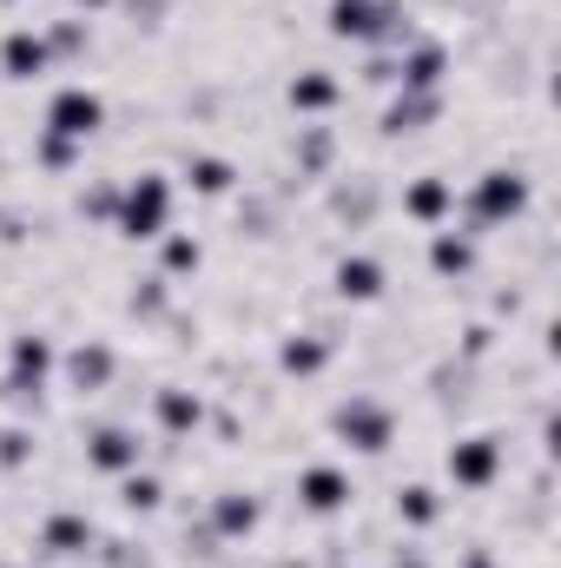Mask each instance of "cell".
<instances>
[{
	"instance_id": "6da1fadb",
	"label": "cell",
	"mask_w": 561,
	"mask_h": 568,
	"mask_svg": "<svg viewBox=\"0 0 561 568\" xmlns=\"http://www.w3.org/2000/svg\"><path fill=\"white\" fill-rule=\"evenodd\" d=\"M536 212V172L529 165H482L469 192H456V225L476 239H496Z\"/></svg>"
},
{
	"instance_id": "7a4b0ae2",
	"label": "cell",
	"mask_w": 561,
	"mask_h": 568,
	"mask_svg": "<svg viewBox=\"0 0 561 568\" xmlns=\"http://www.w3.org/2000/svg\"><path fill=\"white\" fill-rule=\"evenodd\" d=\"M178 219V179L159 172V165H140L120 179V205H113V239L120 245H159Z\"/></svg>"
},
{
	"instance_id": "3957f363",
	"label": "cell",
	"mask_w": 561,
	"mask_h": 568,
	"mask_svg": "<svg viewBox=\"0 0 561 568\" xmlns=\"http://www.w3.org/2000/svg\"><path fill=\"white\" fill-rule=\"evenodd\" d=\"M60 377V344L47 331H13L7 337V357H0V404L20 410V417H40L47 410V390Z\"/></svg>"
},
{
	"instance_id": "277c9868",
	"label": "cell",
	"mask_w": 561,
	"mask_h": 568,
	"mask_svg": "<svg viewBox=\"0 0 561 568\" xmlns=\"http://www.w3.org/2000/svg\"><path fill=\"white\" fill-rule=\"evenodd\" d=\"M330 443L337 449H350V456H370V463H384L397 443H404V417H397V404L390 397H377V390H344L337 404H330Z\"/></svg>"
},
{
	"instance_id": "5b68a950",
	"label": "cell",
	"mask_w": 561,
	"mask_h": 568,
	"mask_svg": "<svg viewBox=\"0 0 561 568\" xmlns=\"http://www.w3.org/2000/svg\"><path fill=\"white\" fill-rule=\"evenodd\" d=\"M442 476H449V489H462V496H489V489L509 476V436H502V429H462V436H449Z\"/></svg>"
},
{
	"instance_id": "8992f818",
	"label": "cell",
	"mask_w": 561,
	"mask_h": 568,
	"mask_svg": "<svg viewBox=\"0 0 561 568\" xmlns=\"http://www.w3.org/2000/svg\"><path fill=\"white\" fill-rule=\"evenodd\" d=\"M364 489H357V476L344 469V463H330V456H317V463H297V476H290V509L297 516H310V523H337V516H350V503H357Z\"/></svg>"
},
{
	"instance_id": "52a82bcc",
	"label": "cell",
	"mask_w": 561,
	"mask_h": 568,
	"mask_svg": "<svg viewBox=\"0 0 561 568\" xmlns=\"http://www.w3.org/2000/svg\"><path fill=\"white\" fill-rule=\"evenodd\" d=\"M40 133H60V140H73V145H93L100 133H106V93L86 87V80L53 87V93L40 100Z\"/></svg>"
},
{
	"instance_id": "ba28073f",
	"label": "cell",
	"mask_w": 561,
	"mask_h": 568,
	"mask_svg": "<svg viewBox=\"0 0 561 568\" xmlns=\"http://www.w3.org/2000/svg\"><path fill=\"white\" fill-rule=\"evenodd\" d=\"M145 456H152V443H145L133 424H120V417L86 424V436H80V463H86L93 476H106V483H120V476L145 469Z\"/></svg>"
},
{
	"instance_id": "9c48e42d",
	"label": "cell",
	"mask_w": 561,
	"mask_h": 568,
	"mask_svg": "<svg viewBox=\"0 0 561 568\" xmlns=\"http://www.w3.org/2000/svg\"><path fill=\"white\" fill-rule=\"evenodd\" d=\"M120 344L113 337H73L67 351H60V377H67V390L80 397V404H93V397H106L113 384H120Z\"/></svg>"
},
{
	"instance_id": "30bf717a",
	"label": "cell",
	"mask_w": 561,
	"mask_h": 568,
	"mask_svg": "<svg viewBox=\"0 0 561 568\" xmlns=\"http://www.w3.org/2000/svg\"><path fill=\"white\" fill-rule=\"evenodd\" d=\"M258 529H265V496H258V489L225 483V489L205 496V523H198L205 542H252Z\"/></svg>"
},
{
	"instance_id": "8fae6325",
	"label": "cell",
	"mask_w": 561,
	"mask_h": 568,
	"mask_svg": "<svg viewBox=\"0 0 561 568\" xmlns=\"http://www.w3.org/2000/svg\"><path fill=\"white\" fill-rule=\"evenodd\" d=\"M33 549H40L47 562H93L100 523H93L80 503H53V509L40 516V529H33Z\"/></svg>"
},
{
	"instance_id": "7c38bea8",
	"label": "cell",
	"mask_w": 561,
	"mask_h": 568,
	"mask_svg": "<svg viewBox=\"0 0 561 568\" xmlns=\"http://www.w3.org/2000/svg\"><path fill=\"white\" fill-rule=\"evenodd\" d=\"M330 297L350 304V311L384 304V297H390V265H384V252H364V245L337 252V258H330Z\"/></svg>"
},
{
	"instance_id": "4fadbf2b",
	"label": "cell",
	"mask_w": 561,
	"mask_h": 568,
	"mask_svg": "<svg viewBox=\"0 0 561 568\" xmlns=\"http://www.w3.org/2000/svg\"><path fill=\"white\" fill-rule=\"evenodd\" d=\"M53 67H60V60H53V40H47L40 20H13V27L0 33V80H7V87H40Z\"/></svg>"
},
{
	"instance_id": "5bb4252c",
	"label": "cell",
	"mask_w": 561,
	"mask_h": 568,
	"mask_svg": "<svg viewBox=\"0 0 561 568\" xmlns=\"http://www.w3.org/2000/svg\"><path fill=\"white\" fill-rule=\"evenodd\" d=\"M449 73H456V53L436 40V33H410L404 47H397V87L404 93H449ZM390 87V93H397Z\"/></svg>"
},
{
	"instance_id": "9a60e30c",
	"label": "cell",
	"mask_w": 561,
	"mask_h": 568,
	"mask_svg": "<svg viewBox=\"0 0 561 568\" xmlns=\"http://www.w3.org/2000/svg\"><path fill=\"white\" fill-rule=\"evenodd\" d=\"M397 212L417 225V232H436V225H456V179L449 172H410L404 192H397Z\"/></svg>"
},
{
	"instance_id": "2e32d148",
	"label": "cell",
	"mask_w": 561,
	"mask_h": 568,
	"mask_svg": "<svg viewBox=\"0 0 561 568\" xmlns=\"http://www.w3.org/2000/svg\"><path fill=\"white\" fill-rule=\"evenodd\" d=\"M422 265H429L436 284H469L482 272V239L462 232V225H436V232L422 239Z\"/></svg>"
},
{
	"instance_id": "e0dca14e",
	"label": "cell",
	"mask_w": 561,
	"mask_h": 568,
	"mask_svg": "<svg viewBox=\"0 0 561 568\" xmlns=\"http://www.w3.org/2000/svg\"><path fill=\"white\" fill-rule=\"evenodd\" d=\"M172 179H178L192 199H212V205H218V199H232V192L245 185V165H238L232 152H218V145H192Z\"/></svg>"
},
{
	"instance_id": "ac0fdd59",
	"label": "cell",
	"mask_w": 561,
	"mask_h": 568,
	"mask_svg": "<svg viewBox=\"0 0 561 568\" xmlns=\"http://www.w3.org/2000/svg\"><path fill=\"white\" fill-rule=\"evenodd\" d=\"M344 100H350V87H344L337 67H297V73L284 80V106L297 113V126H304V120H330Z\"/></svg>"
},
{
	"instance_id": "d6986e66",
	"label": "cell",
	"mask_w": 561,
	"mask_h": 568,
	"mask_svg": "<svg viewBox=\"0 0 561 568\" xmlns=\"http://www.w3.org/2000/svg\"><path fill=\"white\" fill-rule=\"evenodd\" d=\"M205 424H212L205 390H192V384H159V390H152V429H159L165 443H192Z\"/></svg>"
},
{
	"instance_id": "ffe728a7",
	"label": "cell",
	"mask_w": 561,
	"mask_h": 568,
	"mask_svg": "<svg viewBox=\"0 0 561 568\" xmlns=\"http://www.w3.org/2000/svg\"><path fill=\"white\" fill-rule=\"evenodd\" d=\"M284 384H317L330 364H337V337L330 331H284L278 351H272Z\"/></svg>"
},
{
	"instance_id": "44dd1931",
	"label": "cell",
	"mask_w": 561,
	"mask_h": 568,
	"mask_svg": "<svg viewBox=\"0 0 561 568\" xmlns=\"http://www.w3.org/2000/svg\"><path fill=\"white\" fill-rule=\"evenodd\" d=\"M442 113H449V93H390L384 100V113H377V133L384 140H422V133H436L442 126Z\"/></svg>"
},
{
	"instance_id": "7402d4cb",
	"label": "cell",
	"mask_w": 561,
	"mask_h": 568,
	"mask_svg": "<svg viewBox=\"0 0 561 568\" xmlns=\"http://www.w3.org/2000/svg\"><path fill=\"white\" fill-rule=\"evenodd\" d=\"M390 516H397L410 536H429V529L449 516V496H442L429 476H404V483L390 489Z\"/></svg>"
},
{
	"instance_id": "603a6c76",
	"label": "cell",
	"mask_w": 561,
	"mask_h": 568,
	"mask_svg": "<svg viewBox=\"0 0 561 568\" xmlns=\"http://www.w3.org/2000/svg\"><path fill=\"white\" fill-rule=\"evenodd\" d=\"M337 126L330 120H304L297 126V140H290V165H297V179H330V165H337Z\"/></svg>"
},
{
	"instance_id": "cb8c5ba5",
	"label": "cell",
	"mask_w": 561,
	"mask_h": 568,
	"mask_svg": "<svg viewBox=\"0 0 561 568\" xmlns=\"http://www.w3.org/2000/svg\"><path fill=\"white\" fill-rule=\"evenodd\" d=\"M152 252H159V265H152V272H159V278H172V284H185V278H198V272H205V239H198V232H178V225H172Z\"/></svg>"
},
{
	"instance_id": "d4e9b609",
	"label": "cell",
	"mask_w": 561,
	"mask_h": 568,
	"mask_svg": "<svg viewBox=\"0 0 561 568\" xmlns=\"http://www.w3.org/2000/svg\"><path fill=\"white\" fill-rule=\"evenodd\" d=\"M172 297H178V284L159 278V272H140V278H126V317H140V324H159V317H172Z\"/></svg>"
},
{
	"instance_id": "484cf974",
	"label": "cell",
	"mask_w": 561,
	"mask_h": 568,
	"mask_svg": "<svg viewBox=\"0 0 561 568\" xmlns=\"http://www.w3.org/2000/svg\"><path fill=\"white\" fill-rule=\"evenodd\" d=\"M113 489H120V509H126V516H159V509H165V496H172V483H165L152 463L133 469V476H120Z\"/></svg>"
},
{
	"instance_id": "4316f807",
	"label": "cell",
	"mask_w": 561,
	"mask_h": 568,
	"mask_svg": "<svg viewBox=\"0 0 561 568\" xmlns=\"http://www.w3.org/2000/svg\"><path fill=\"white\" fill-rule=\"evenodd\" d=\"M86 165V145H73V140H60V133H40L33 126V172L40 179H73Z\"/></svg>"
},
{
	"instance_id": "83f0119b",
	"label": "cell",
	"mask_w": 561,
	"mask_h": 568,
	"mask_svg": "<svg viewBox=\"0 0 561 568\" xmlns=\"http://www.w3.org/2000/svg\"><path fill=\"white\" fill-rule=\"evenodd\" d=\"M33 456H40V429L33 424H0V476L33 469Z\"/></svg>"
},
{
	"instance_id": "f1b7e54d",
	"label": "cell",
	"mask_w": 561,
	"mask_h": 568,
	"mask_svg": "<svg viewBox=\"0 0 561 568\" xmlns=\"http://www.w3.org/2000/svg\"><path fill=\"white\" fill-rule=\"evenodd\" d=\"M40 27H47V40H53V60H80V53L93 47V20H80V13L40 20Z\"/></svg>"
},
{
	"instance_id": "f546056e",
	"label": "cell",
	"mask_w": 561,
	"mask_h": 568,
	"mask_svg": "<svg viewBox=\"0 0 561 568\" xmlns=\"http://www.w3.org/2000/svg\"><path fill=\"white\" fill-rule=\"evenodd\" d=\"M496 344H502V324H489V317H469V324H462V337H456V364L469 371V364H482Z\"/></svg>"
},
{
	"instance_id": "4dcf8cb0",
	"label": "cell",
	"mask_w": 561,
	"mask_h": 568,
	"mask_svg": "<svg viewBox=\"0 0 561 568\" xmlns=\"http://www.w3.org/2000/svg\"><path fill=\"white\" fill-rule=\"evenodd\" d=\"M113 205H120V179H93V185L80 192V219L100 225V232H113Z\"/></svg>"
},
{
	"instance_id": "1f68e13d",
	"label": "cell",
	"mask_w": 561,
	"mask_h": 568,
	"mask_svg": "<svg viewBox=\"0 0 561 568\" xmlns=\"http://www.w3.org/2000/svg\"><path fill=\"white\" fill-rule=\"evenodd\" d=\"M384 568H436V562H429V549H422V542H397Z\"/></svg>"
},
{
	"instance_id": "d6a6232c",
	"label": "cell",
	"mask_w": 561,
	"mask_h": 568,
	"mask_svg": "<svg viewBox=\"0 0 561 568\" xmlns=\"http://www.w3.org/2000/svg\"><path fill=\"white\" fill-rule=\"evenodd\" d=\"M456 568H509V562H502V556H496L489 542H469V549H462V562H456Z\"/></svg>"
},
{
	"instance_id": "836d02e7",
	"label": "cell",
	"mask_w": 561,
	"mask_h": 568,
	"mask_svg": "<svg viewBox=\"0 0 561 568\" xmlns=\"http://www.w3.org/2000/svg\"><path fill=\"white\" fill-rule=\"evenodd\" d=\"M67 7H73V13H80V20H100V13H113V7H120V0H67Z\"/></svg>"
},
{
	"instance_id": "e575fe53",
	"label": "cell",
	"mask_w": 561,
	"mask_h": 568,
	"mask_svg": "<svg viewBox=\"0 0 561 568\" xmlns=\"http://www.w3.org/2000/svg\"><path fill=\"white\" fill-rule=\"evenodd\" d=\"M330 568H377V562H330Z\"/></svg>"
},
{
	"instance_id": "d590c367",
	"label": "cell",
	"mask_w": 561,
	"mask_h": 568,
	"mask_svg": "<svg viewBox=\"0 0 561 568\" xmlns=\"http://www.w3.org/2000/svg\"><path fill=\"white\" fill-rule=\"evenodd\" d=\"M0 568H20V562H7V556H0Z\"/></svg>"
}]
</instances>
